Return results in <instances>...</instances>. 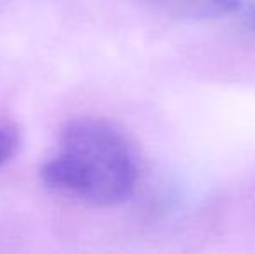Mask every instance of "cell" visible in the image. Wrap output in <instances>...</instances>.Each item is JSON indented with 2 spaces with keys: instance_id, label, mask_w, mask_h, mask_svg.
<instances>
[{
  "instance_id": "cell-2",
  "label": "cell",
  "mask_w": 255,
  "mask_h": 254,
  "mask_svg": "<svg viewBox=\"0 0 255 254\" xmlns=\"http://www.w3.org/2000/svg\"><path fill=\"white\" fill-rule=\"evenodd\" d=\"M21 143V131L10 113L0 108V167L5 166L17 153Z\"/></svg>"
},
{
  "instance_id": "cell-1",
  "label": "cell",
  "mask_w": 255,
  "mask_h": 254,
  "mask_svg": "<svg viewBox=\"0 0 255 254\" xmlns=\"http://www.w3.org/2000/svg\"><path fill=\"white\" fill-rule=\"evenodd\" d=\"M141 174L135 146L101 117H77L63 127L40 167L49 188L91 206H117L135 192Z\"/></svg>"
},
{
  "instance_id": "cell-4",
  "label": "cell",
  "mask_w": 255,
  "mask_h": 254,
  "mask_svg": "<svg viewBox=\"0 0 255 254\" xmlns=\"http://www.w3.org/2000/svg\"><path fill=\"white\" fill-rule=\"evenodd\" d=\"M247 17H249L250 26H252L254 30H255V2L250 3V5L247 7Z\"/></svg>"
},
{
  "instance_id": "cell-3",
  "label": "cell",
  "mask_w": 255,
  "mask_h": 254,
  "mask_svg": "<svg viewBox=\"0 0 255 254\" xmlns=\"http://www.w3.org/2000/svg\"><path fill=\"white\" fill-rule=\"evenodd\" d=\"M207 2V5H212L214 9L217 10H238L242 7V0H203Z\"/></svg>"
}]
</instances>
